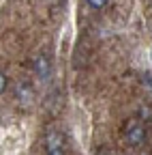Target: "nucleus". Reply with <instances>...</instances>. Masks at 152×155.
Returning a JSON list of instances; mask_svg holds the SVG:
<instances>
[{
  "label": "nucleus",
  "mask_w": 152,
  "mask_h": 155,
  "mask_svg": "<svg viewBox=\"0 0 152 155\" xmlns=\"http://www.w3.org/2000/svg\"><path fill=\"white\" fill-rule=\"evenodd\" d=\"M45 147H47V151L62 149V131L60 129H49L47 136H45Z\"/></svg>",
  "instance_id": "4"
},
{
  "label": "nucleus",
  "mask_w": 152,
  "mask_h": 155,
  "mask_svg": "<svg viewBox=\"0 0 152 155\" xmlns=\"http://www.w3.org/2000/svg\"><path fill=\"white\" fill-rule=\"evenodd\" d=\"M5 88H7V75H5L2 69H0V95L5 93Z\"/></svg>",
  "instance_id": "6"
},
{
  "label": "nucleus",
  "mask_w": 152,
  "mask_h": 155,
  "mask_svg": "<svg viewBox=\"0 0 152 155\" xmlns=\"http://www.w3.org/2000/svg\"><path fill=\"white\" fill-rule=\"evenodd\" d=\"M15 95H17V101H20L22 106H32V101H34V88H32V84L26 82V80L17 82Z\"/></svg>",
  "instance_id": "2"
},
{
  "label": "nucleus",
  "mask_w": 152,
  "mask_h": 155,
  "mask_svg": "<svg viewBox=\"0 0 152 155\" xmlns=\"http://www.w3.org/2000/svg\"><path fill=\"white\" fill-rule=\"evenodd\" d=\"M47 155H64V149H54V151H47Z\"/></svg>",
  "instance_id": "7"
},
{
  "label": "nucleus",
  "mask_w": 152,
  "mask_h": 155,
  "mask_svg": "<svg viewBox=\"0 0 152 155\" xmlns=\"http://www.w3.org/2000/svg\"><path fill=\"white\" fill-rule=\"evenodd\" d=\"M34 73H36V78H41V80H49V75H51V63H49L47 56H36V61H34Z\"/></svg>",
  "instance_id": "3"
},
{
  "label": "nucleus",
  "mask_w": 152,
  "mask_h": 155,
  "mask_svg": "<svg viewBox=\"0 0 152 155\" xmlns=\"http://www.w3.org/2000/svg\"><path fill=\"white\" fill-rule=\"evenodd\" d=\"M107 2H109V0H86V5H88L92 11H101V9H105Z\"/></svg>",
  "instance_id": "5"
},
{
  "label": "nucleus",
  "mask_w": 152,
  "mask_h": 155,
  "mask_svg": "<svg viewBox=\"0 0 152 155\" xmlns=\"http://www.w3.org/2000/svg\"><path fill=\"white\" fill-rule=\"evenodd\" d=\"M126 140L131 147H141L144 140H146V129L144 125L137 121V119H133L126 123Z\"/></svg>",
  "instance_id": "1"
}]
</instances>
